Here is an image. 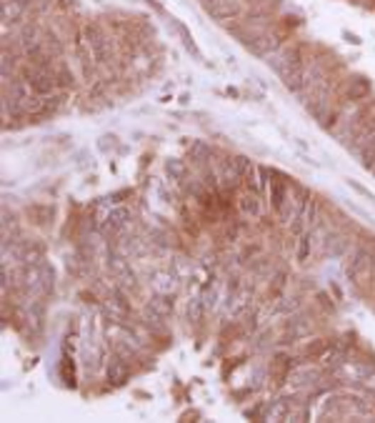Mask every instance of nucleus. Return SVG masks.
<instances>
[{
  "label": "nucleus",
  "mask_w": 375,
  "mask_h": 423,
  "mask_svg": "<svg viewBox=\"0 0 375 423\" xmlns=\"http://www.w3.org/2000/svg\"><path fill=\"white\" fill-rule=\"evenodd\" d=\"M345 275L358 286L360 280L375 278V246H355L345 260Z\"/></svg>",
  "instance_id": "1"
},
{
  "label": "nucleus",
  "mask_w": 375,
  "mask_h": 423,
  "mask_svg": "<svg viewBox=\"0 0 375 423\" xmlns=\"http://www.w3.org/2000/svg\"><path fill=\"white\" fill-rule=\"evenodd\" d=\"M83 38L90 43V50H93V58H96L98 65L111 63L113 45H111V40L106 38V33H103V28L98 26V23H88V26L83 28Z\"/></svg>",
  "instance_id": "2"
},
{
  "label": "nucleus",
  "mask_w": 375,
  "mask_h": 423,
  "mask_svg": "<svg viewBox=\"0 0 375 423\" xmlns=\"http://www.w3.org/2000/svg\"><path fill=\"white\" fill-rule=\"evenodd\" d=\"M201 6L206 8L213 21L218 23H225V21L243 16V6H240L238 0H201Z\"/></svg>",
  "instance_id": "3"
},
{
  "label": "nucleus",
  "mask_w": 375,
  "mask_h": 423,
  "mask_svg": "<svg viewBox=\"0 0 375 423\" xmlns=\"http://www.w3.org/2000/svg\"><path fill=\"white\" fill-rule=\"evenodd\" d=\"M268 201H270V208H273L275 213H283L288 206H291V188H288V183H286V178L280 180V178H275V180H270V185H268Z\"/></svg>",
  "instance_id": "4"
},
{
  "label": "nucleus",
  "mask_w": 375,
  "mask_h": 423,
  "mask_svg": "<svg viewBox=\"0 0 375 423\" xmlns=\"http://www.w3.org/2000/svg\"><path fill=\"white\" fill-rule=\"evenodd\" d=\"M350 251V238L343 231H328L323 238V253L333 256V258H343Z\"/></svg>",
  "instance_id": "5"
},
{
  "label": "nucleus",
  "mask_w": 375,
  "mask_h": 423,
  "mask_svg": "<svg viewBox=\"0 0 375 423\" xmlns=\"http://www.w3.org/2000/svg\"><path fill=\"white\" fill-rule=\"evenodd\" d=\"M368 93H370L368 78L355 75L353 80H345L343 83V90H340V98H343V101L340 103H360L363 98H368Z\"/></svg>",
  "instance_id": "6"
},
{
  "label": "nucleus",
  "mask_w": 375,
  "mask_h": 423,
  "mask_svg": "<svg viewBox=\"0 0 375 423\" xmlns=\"http://www.w3.org/2000/svg\"><path fill=\"white\" fill-rule=\"evenodd\" d=\"M238 211L243 213V216H248V218H260V216H263V196H260L258 191H250V188H245V191L240 193V198H238Z\"/></svg>",
  "instance_id": "7"
},
{
  "label": "nucleus",
  "mask_w": 375,
  "mask_h": 423,
  "mask_svg": "<svg viewBox=\"0 0 375 423\" xmlns=\"http://www.w3.org/2000/svg\"><path fill=\"white\" fill-rule=\"evenodd\" d=\"M333 351V341L328 339H315V341H308L306 346L301 348V358L303 361H318L323 358L325 353H330Z\"/></svg>",
  "instance_id": "8"
},
{
  "label": "nucleus",
  "mask_w": 375,
  "mask_h": 423,
  "mask_svg": "<svg viewBox=\"0 0 375 423\" xmlns=\"http://www.w3.org/2000/svg\"><path fill=\"white\" fill-rule=\"evenodd\" d=\"M293 386H296V388L323 386V370L320 368H306V370H301V373L293 375Z\"/></svg>",
  "instance_id": "9"
},
{
  "label": "nucleus",
  "mask_w": 375,
  "mask_h": 423,
  "mask_svg": "<svg viewBox=\"0 0 375 423\" xmlns=\"http://www.w3.org/2000/svg\"><path fill=\"white\" fill-rule=\"evenodd\" d=\"M128 378V370H125V363H123L121 358H111L106 366V381L111 383V386H121V383H125Z\"/></svg>",
  "instance_id": "10"
},
{
  "label": "nucleus",
  "mask_w": 375,
  "mask_h": 423,
  "mask_svg": "<svg viewBox=\"0 0 375 423\" xmlns=\"http://www.w3.org/2000/svg\"><path fill=\"white\" fill-rule=\"evenodd\" d=\"M26 6H21L18 0H6L3 3V21L8 23V26H13V23H21L23 18H26Z\"/></svg>",
  "instance_id": "11"
},
{
  "label": "nucleus",
  "mask_w": 375,
  "mask_h": 423,
  "mask_svg": "<svg viewBox=\"0 0 375 423\" xmlns=\"http://www.w3.org/2000/svg\"><path fill=\"white\" fill-rule=\"evenodd\" d=\"M291 366H293L291 358H286V356H278V358L270 363V375H273V381L275 383H286L288 373H291Z\"/></svg>",
  "instance_id": "12"
},
{
  "label": "nucleus",
  "mask_w": 375,
  "mask_h": 423,
  "mask_svg": "<svg viewBox=\"0 0 375 423\" xmlns=\"http://www.w3.org/2000/svg\"><path fill=\"white\" fill-rule=\"evenodd\" d=\"M128 221H130V211H128V208H116V211L108 213L106 231H118V228H123Z\"/></svg>",
  "instance_id": "13"
},
{
  "label": "nucleus",
  "mask_w": 375,
  "mask_h": 423,
  "mask_svg": "<svg viewBox=\"0 0 375 423\" xmlns=\"http://www.w3.org/2000/svg\"><path fill=\"white\" fill-rule=\"evenodd\" d=\"M310 238H313V231H308V233H303L301 236V243H298V260H308V256H310Z\"/></svg>",
  "instance_id": "14"
},
{
  "label": "nucleus",
  "mask_w": 375,
  "mask_h": 423,
  "mask_svg": "<svg viewBox=\"0 0 375 423\" xmlns=\"http://www.w3.org/2000/svg\"><path fill=\"white\" fill-rule=\"evenodd\" d=\"M175 31H178L180 38H183V43H185V48H188V53H193V55L198 58L201 53H198V45L193 43V38H191V33H188V28H185V26H178V23H175Z\"/></svg>",
  "instance_id": "15"
},
{
  "label": "nucleus",
  "mask_w": 375,
  "mask_h": 423,
  "mask_svg": "<svg viewBox=\"0 0 375 423\" xmlns=\"http://www.w3.org/2000/svg\"><path fill=\"white\" fill-rule=\"evenodd\" d=\"M203 301H191V306H188V318L191 321H201L203 318Z\"/></svg>",
  "instance_id": "16"
},
{
  "label": "nucleus",
  "mask_w": 375,
  "mask_h": 423,
  "mask_svg": "<svg viewBox=\"0 0 375 423\" xmlns=\"http://www.w3.org/2000/svg\"><path fill=\"white\" fill-rule=\"evenodd\" d=\"M158 301H163V298L158 296ZM155 306H158V303H155V298H153V301L148 303V311H155ZM168 311H170V303H168V298H165V303H163V306L158 308V316L163 318V313H168Z\"/></svg>",
  "instance_id": "17"
}]
</instances>
